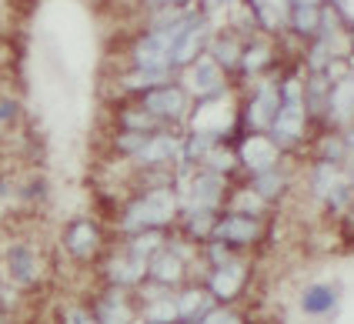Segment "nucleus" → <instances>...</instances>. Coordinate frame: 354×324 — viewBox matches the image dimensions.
I'll use <instances>...</instances> for the list:
<instances>
[{
	"label": "nucleus",
	"mask_w": 354,
	"mask_h": 324,
	"mask_svg": "<svg viewBox=\"0 0 354 324\" xmlns=\"http://www.w3.org/2000/svg\"><path fill=\"white\" fill-rule=\"evenodd\" d=\"M177 211H180V201H177L174 187H154V191H144L140 198H134L124 207L120 227H124L127 238L138 234V231H147V227H160L164 231L177 218Z\"/></svg>",
	"instance_id": "obj_1"
},
{
	"label": "nucleus",
	"mask_w": 354,
	"mask_h": 324,
	"mask_svg": "<svg viewBox=\"0 0 354 324\" xmlns=\"http://www.w3.org/2000/svg\"><path fill=\"white\" fill-rule=\"evenodd\" d=\"M187 74H184V90L187 94H194L201 101H217V97H224L227 94V84H224V70L217 67L207 54H201L191 67H184Z\"/></svg>",
	"instance_id": "obj_2"
},
{
	"label": "nucleus",
	"mask_w": 354,
	"mask_h": 324,
	"mask_svg": "<svg viewBox=\"0 0 354 324\" xmlns=\"http://www.w3.org/2000/svg\"><path fill=\"white\" fill-rule=\"evenodd\" d=\"M144 111H151L160 124H174L187 117V90L180 84H164L144 94Z\"/></svg>",
	"instance_id": "obj_3"
},
{
	"label": "nucleus",
	"mask_w": 354,
	"mask_h": 324,
	"mask_svg": "<svg viewBox=\"0 0 354 324\" xmlns=\"http://www.w3.org/2000/svg\"><path fill=\"white\" fill-rule=\"evenodd\" d=\"M257 238H261V221L248 218V214H234V211L217 218L214 234H211V241L227 244L231 251L234 247H251V244H257Z\"/></svg>",
	"instance_id": "obj_4"
},
{
	"label": "nucleus",
	"mask_w": 354,
	"mask_h": 324,
	"mask_svg": "<svg viewBox=\"0 0 354 324\" xmlns=\"http://www.w3.org/2000/svg\"><path fill=\"white\" fill-rule=\"evenodd\" d=\"M277 107H281V84L277 81L261 84L257 94L251 97V104H248V111H244V124H248L254 134H268Z\"/></svg>",
	"instance_id": "obj_5"
},
{
	"label": "nucleus",
	"mask_w": 354,
	"mask_h": 324,
	"mask_svg": "<svg viewBox=\"0 0 354 324\" xmlns=\"http://www.w3.org/2000/svg\"><path fill=\"white\" fill-rule=\"evenodd\" d=\"M64 251H67L74 261H91L100 251V227L91 221V218L71 221L67 231H64Z\"/></svg>",
	"instance_id": "obj_6"
},
{
	"label": "nucleus",
	"mask_w": 354,
	"mask_h": 324,
	"mask_svg": "<svg viewBox=\"0 0 354 324\" xmlns=\"http://www.w3.org/2000/svg\"><path fill=\"white\" fill-rule=\"evenodd\" d=\"M7 274H10V281L17 284V287H30V284L40 278V264H37V254H34V247L24 241H14L7 247Z\"/></svg>",
	"instance_id": "obj_7"
},
{
	"label": "nucleus",
	"mask_w": 354,
	"mask_h": 324,
	"mask_svg": "<svg viewBox=\"0 0 354 324\" xmlns=\"http://www.w3.org/2000/svg\"><path fill=\"white\" fill-rule=\"evenodd\" d=\"M97 324H134V307L127 301V291L124 287H107L94 304V314Z\"/></svg>",
	"instance_id": "obj_8"
},
{
	"label": "nucleus",
	"mask_w": 354,
	"mask_h": 324,
	"mask_svg": "<svg viewBox=\"0 0 354 324\" xmlns=\"http://www.w3.org/2000/svg\"><path fill=\"white\" fill-rule=\"evenodd\" d=\"M237 158H241V164H248V167L257 174V171L277 167V161H281V151L274 147V141H271L268 134H251L248 141L241 144Z\"/></svg>",
	"instance_id": "obj_9"
},
{
	"label": "nucleus",
	"mask_w": 354,
	"mask_h": 324,
	"mask_svg": "<svg viewBox=\"0 0 354 324\" xmlns=\"http://www.w3.org/2000/svg\"><path fill=\"white\" fill-rule=\"evenodd\" d=\"M104 271H107V281L111 287H124V291H131V287H140V284L147 281V261H138V258H111V261L104 264Z\"/></svg>",
	"instance_id": "obj_10"
},
{
	"label": "nucleus",
	"mask_w": 354,
	"mask_h": 324,
	"mask_svg": "<svg viewBox=\"0 0 354 324\" xmlns=\"http://www.w3.org/2000/svg\"><path fill=\"white\" fill-rule=\"evenodd\" d=\"M241 287H244V264L241 261H227V264H221V267H211V274H207V291L214 294L217 301H231V298H237Z\"/></svg>",
	"instance_id": "obj_11"
},
{
	"label": "nucleus",
	"mask_w": 354,
	"mask_h": 324,
	"mask_svg": "<svg viewBox=\"0 0 354 324\" xmlns=\"http://www.w3.org/2000/svg\"><path fill=\"white\" fill-rule=\"evenodd\" d=\"M184 267L187 264H184V258L177 254L174 247H160L158 254L147 261V278L164 284V287H174V284L184 281Z\"/></svg>",
	"instance_id": "obj_12"
},
{
	"label": "nucleus",
	"mask_w": 354,
	"mask_h": 324,
	"mask_svg": "<svg viewBox=\"0 0 354 324\" xmlns=\"http://www.w3.org/2000/svg\"><path fill=\"white\" fill-rule=\"evenodd\" d=\"M337 304H341V294H337L335 284H308L304 291H301V311L308 314V318H324V314H331Z\"/></svg>",
	"instance_id": "obj_13"
},
{
	"label": "nucleus",
	"mask_w": 354,
	"mask_h": 324,
	"mask_svg": "<svg viewBox=\"0 0 354 324\" xmlns=\"http://www.w3.org/2000/svg\"><path fill=\"white\" fill-rule=\"evenodd\" d=\"M328 111H331V81L324 74H311L304 84V114L311 121H321L328 117Z\"/></svg>",
	"instance_id": "obj_14"
},
{
	"label": "nucleus",
	"mask_w": 354,
	"mask_h": 324,
	"mask_svg": "<svg viewBox=\"0 0 354 324\" xmlns=\"http://www.w3.org/2000/svg\"><path fill=\"white\" fill-rule=\"evenodd\" d=\"M204 44H207V17H201V21L184 34V41L171 50V64H174V67H191V64L204 54Z\"/></svg>",
	"instance_id": "obj_15"
},
{
	"label": "nucleus",
	"mask_w": 354,
	"mask_h": 324,
	"mask_svg": "<svg viewBox=\"0 0 354 324\" xmlns=\"http://www.w3.org/2000/svg\"><path fill=\"white\" fill-rule=\"evenodd\" d=\"M174 298H177V318L180 321H201L211 307H217V298L211 291H204V287H187V291L174 294Z\"/></svg>",
	"instance_id": "obj_16"
},
{
	"label": "nucleus",
	"mask_w": 354,
	"mask_h": 324,
	"mask_svg": "<svg viewBox=\"0 0 354 324\" xmlns=\"http://www.w3.org/2000/svg\"><path fill=\"white\" fill-rule=\"evenodd\" d=\"M241 54H244V47L237 44V37L227 30V34H217L214 41L207 44V57L221 67V70H234L241 67Z\"/></svg>",
	"instance_id": "obj_17"
},
{
	"label": "nucleus",
	"mask_w": 354,
	"mask_h": 324,
	"mask_svg": "<svg viewBox=\"0 0 354 324\" xmlns=\"http://www.w3.org/2000/svg\"><path fill=\"white\" fill-rule=\"evenodd\" d=\"M164 244H167L164 241V231H160V227H147V231L131 234V241H127V254H131V258H138V261H151Z\"/></svg>",
	"instance_id": "obj_18"
},
{
	"label": "nucleus",
	"mask_w": 354,
	"mask_h": 324,
	"mask_svg": "<svg viewBox=\"0 0 354 324\" xmlns=\"http://www.w3.org/2000/svg\"><path fill=\"white\" fill-rule=\"evenodd\" d=\"M344 174H341V167L337 164H328V161H317L311 167V194H315L317 201H324L328 198V191L341 181Z\"/></svg>",
	"instance_id": "obj_19"
},
{
	"label": "nucleus",
	"mask_w": 354,
	"mask_h": 324,
	"mask_svg": "<svg viewBox=\"0 0 354 324\" xmlns=\"http://www.w3.org/2000/svg\"><path fill=\"white\" fill-rule=\"evenodd\" d=\"M284 184H288V178H284V171L277 164V167H268V171H257L254 181H251V191H257L264 201H274L277 194L284 191Z\"/></svg>",
	"instance_id": "obj_20"
},
{
	"label": "nucleus",
	"mask_w": 354,
	"mask_h": 324,
	"mask_svg": "<svg viewBox=\"0 0 354 324\" xmlns=\"http://www.w3.org/2000/svg\"><path fill=\"white\" fill-rule=\"evenodd\" d=\"M120 127L124 131H140V134H158V131H164V124L151 111H144V107H124Z\"/></svg>",
	"instance_id": "obj_21"
},
{
	"label": "nucleus",
	"mask_w": 354,
	"mask_h": 324,
	"mask_svg": "<svg viewBox=\"0 0 354 324\" xmlns=\"http://www.w3.org/2000/svg\"><path fill=\"white\" fill-rule=\"evenodd\" d=\"M180 218H184V227H187V234L197 238V241H211V234H214V211H180Z\"/></svg>",
	"instance_id": "obj_22"
},
{
	"label": "nucleus",
	"mask_w": 354,
	"mask_h": 324,
	"mask_svg": "<svg viewBox=\"0 0 354 324\" xmlns=\"http://www.w3.org/2000/svg\"><path fill=\"white\" fill-rule=\"evenodd\" d=\"M164 84H171V70H134V74H127L120 87L124 90H154V87H164Z\"/></svg>",
	"instance_id": "obj_23"
},
{
	"label": "nucleus",
	"mask_w": 354,
	"mask_h": 324,
	"mask_svg": "<svg viewBox=\"0 0 354 324\" xmlns=\"http://www.w3.org/2000/svg\"><path fill=\"white\" fill-rule=\"evenodd\" d=\"M271 64V44L268 41H251L241 54V70L244 74H261Z\"/></svg>",
	"instance_id": "obj_24"
},
{
	"label": "nucleus",
	"mask_w": 354,
	"mask_h": 324,
	"mask_svg": "<svg viewBox=\"0 0 354 324\" xmlns=\"http://www.w3.org/2000/svg\"><path fill=\"white\" fill-rule=\"evenodd\" d=\"M317 10L321 7H291V14H288V23H291V30H295L297 37H317Z\"/></svg>",
	"instance_id": "obj_25"
},
{
	"label": "nucleus",
	"mask_w": 354,
	"mask_h": 324,
	"mask_svg": "<svg viewBox=\"0 0 354 324\" xmlns=\"http://www.w3.org/2000/svg\"><path fill=\"white\" fill-rule=\"evenodd\" d=\"M348 154H351V151H348V144H344V134H328V137H321V144H317V161L341 164Z\"/></svg>",
	"instance_id": "obj_26"
},
{
	"label": "nucleus",
	"mask_w": 354,
	"mask_h": 324,
	"mask_svg": "<svg viewBox=\"0 0 354 324\" xmlns=\"http://www.w3.org/2000/svg\"><path fill=\"white\" fill-rule=\"evenodd\" d=\"M237 164H241V158H237V151H227L224 144H217L214 151L207 154V161H204V167H207V171H214V174H224V178H227V174L234 171Z\"/></svg>",
	"instance_id": "obj_27"
},
{
	"label": "nucleus",
	"mask_w": 354,
	"mask_h": 324,
	"mask_svg": "<svg viewBox=\"0 0 354 324\" xmlns=\"http://www.w3.org/2000/svg\"><path fill=\"white\" fill-rule=\"evenodd\" d=\"M231 211L234 214H248V218H261V211H264V198L251 191V187H244V191H237L234 198H231Z\"/></svg>",
	"instance_id": "obj_28"
},
{
	"label": "nucleus",
	"mask_w": 354,
	"mask_h": 324,
	"mask_svg": "<svg viewBox=\"0 0 354 324\" xmlns=\"http://www.w3.org/2000/svg\"><path fill=\"white\" fill-rule=\"evenodd\" d=\"M324 204H328V211H331V214H344V211L351 207V204H354V187L348 184V178H341V181L328 191Z\"/></svg>",
	"instance_id": "obj_29"
},
{
	"label": "nucleus",
	"mask_w": 354,
	"mask_h": 324,
	"mask_svg": "<svg viewBox=\"0 0 354 324\" xmlns=\"http://www.w3.org/2000/svg\"><path fill=\"white\" fill-rule=\"evenodd\" d=\"M151 141V134H140V131H120L118 141H114V147H118L124 158H138L140 147Z\"/></svg>",
	"instance_id": "obj_30"
},
{
	"label": "nucleus",
	"mask_w": 354,
	"mask_h": 324,
	"mask_svg": "<svg viewBox=\"0 0 354 324\" xmlns=\"http://www.w3.org/2000/svg\"><path fill=\"white\" fill-rule=\"evenodd\" d=\"M197 324H244V321L237 318L231 307H211V311H207V314H204Z\"/></svg>",
	"instance_id": "obj_31"
},
{
	"label": "nucleus",
	"mask_w": 354,
	"mask_h": 324,
	"mask_svg": "<svg viewBox=\"0 0 354 324\" xmlns=\"http://www.w3.org/2000/svg\"><path fill=\"white\" fill-rule=\"evenodd\" d=\"M20 117V104L10 97H0V124H14Z\"/></svg>",
	"instance_id": "obj_32"
},
{
	"label": "nucleus",
	"mask_w": 354,
	"mask_h": 324,
	"mask_svg": "<svg viewBox=\"0 0 354 324\" xmlns=\"http://www.w3.org/2000/svg\"><path fill=\"white\" fill-rule=\"evenodd\" d=\"M151 10H158V7H184V3H191V0H144Z\"/></svg>",
	"instance_id": "obj_33"
},
{
	"label": "nucleus",
	"mask_w": 354,
	"mask_h": 324,
	"mask_svg": "<svg viewBox=\"0 0 354 324\" xmlns=\"http://www.w3.org/2000/svg\"><path fill=\"white\" fill-rule=\"evenodd\" d=\"M288 7H321V0H288Z\"/></svg>",
	"instance_id": "obj_34"
},
{
	"label": "nucleus",
	"mask_w": 354,
	"mask_h": 324,
	"mask_svg": "<svg viewBox=\"0 0 354 324\" xmlns=\"http://www.w3.org/2000/svg\"><path fill=\"white\" fill-rule=\"evenodd\" d=\"M344 144H348V151L354 154V124L348 127V131H344Z\"/></svg>",
	"instance_id": "obj_35"
},
{
	"label": "nucleus",
	"mask_w": 354,
	"mask_h": 324,
	"mask_svg": "<svg viewBox=\"0 0 354 324\" xmlns=\"http://www.w3.org/2000/svg\"><path fill=\"white\" fill-rule=\"evenodd\" d=\"M0 198H7V184L0 181Z\"/></svg>",
	"instance_id": "obj_36"
},
{
	"label": "nucleus",
	"mask_w": 354,
	"mask_h": 324,
	"mask_svg": "<svg viewBox=\"0 0 354 324\" xmlns=\"http://www.w3.org/2000/svg\"><path fill=\"white\" fill-rule=\"evenodd\" d=\"M174 324H197V321H180V318H177V321Z\"/></svg>",
	"instance_id": "obj_37"
},
{
	"label": "nucleus",
	"mask_w": 354,
	"mask_h": 324,
	"mask_svg": "<svg viewBox=\"0 0 354 324\" xmlns=\"http://www.w3.org/2000/svg\"><path fill=\"white\" fill-rule=\"evenodd\" d=\"M335 3H337V7H344V3H348V0H335Z\"/></svg>",
	"instance_id": "obj_38"
},
{
	"label": "nucleus",
	"mask_w": 354,
	"mask_h": 324,
	"mask_svg": "<svg viewBox=\"0 0 354 324\" xmlns=\"http://www.w3.org/2000/svg\"><path fill=\"white\" fill-rule=\"evenodd\" d=\"M87 324H97V321H94V318H91V321H87Z\"/></svg>",
	"instance_id": "obj_39"
},
{
	"label": "nucleus",
	"mask_w": 354,
	"mask_h": 324,
	"mask_svg": "<svg viewBox=\"0 0 354 324\" xmlns=\"http://www.w3.org/2000/svg\"><path fill=\"white\" fill-rule=\"evenodd\" d=\"M0 294H3V287H0Z\"/></svg>",
	"instance_id": "obj_40"
}]
</instances>
